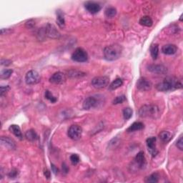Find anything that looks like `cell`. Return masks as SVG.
Here are the masks:
<instances>
[{
  "instance_id": "cell-1",
  "label": "cell",
  "mask_w": 183,
  "mask_h": 183,
  "mask_svg": "<svg viewBox=\"0 0 183 183\" xmlns=\"http://www.w3.org/2000/svg\"><path fill=\"white\" fill-rule=\"evenodd\" d=\"M182 84L178 78L174 77H169L165 79L163 82L158 83L156 88L160 92H169L182 88Z\"/></svg>"
},
{
  "instance_id": "cell-2",
  "label": "cell",
  "mask_w": 183,
  "mask_h": 183,
  "mask_svg": "<svg viewBox=\"0 0 183 183\" xmlns=\"http://www.w3.org/2000/svg\"><path fill=\"white\" fill-rule=\"evenodd\" d=\"M139 115L141 117L157 119L160 117V108L155 105H145L139 109Z\"/></svg>"
},
{
  "instance_id": "cell-3",
  "label": "cell",
  "mask_w": 183,
  "mask_h": 183,
  "mask_svg": "<svg viewBox=\"0 0 183 183\" xmlns=\"http://www.w3.org/2000/svg\"><path fill=\"white\" fill-rule=\"evenodd\" d=\"M122 51V47L117 44L107 46L104 49V57L108 61H114L119 59Z\"/></svg>"
},
{
  "instance_id": "cell-4",
  "label": "cell",
  "mask_w": 183,
  "mask_h": 183,
  "mask_svg": "<svg viewBox=\"0 0 183 183\" xmlns=\"http://www.w3.org/2000/svg\"><path fill=\"white\" fill-rule=\"evenodd\" d=\"M109 78L107 76L96 77L92 80V84L96 89H103L108 86Z\"/></svg>"
},
{
  "instance_id": "cell-5",
  "label": "cell",
  "mask_w": 183,
  "mask_h": 183,
  "mask_svg": "<svg viewBox=\"0 0 183 183\" xmlns=\"http://www.w3.org/2000/svg\"><path fill=\"white\" fill-rule=\"evenodd\" d=\"M72 59L77 62H85L88 60V54L84 49H76L72 55Z\"/></svg>"
},
{
  "instance_id": "cell-6",
  "label": "cell",
  "mask_w": 183,
  "mask_h": 183,
  "mask_svg": "<svg viewBox=\"0 0 183 183\" xmlns=\"http://www.w3.org/2000/svg\"><path fill=\"white\" fill-rule=\"evenodd\" d=\"M41 77L39 74L35 70H30L25 76V82L29 85L37 84L40 82Z\"/></svg>"
},
{
  "instance_id": "cell-7",
  "label": "cell",
  "mask_w": 183,
  "mask_h": 183,
  "mask_svg": "<svg viewBox=\"0 0 183 183\" xmlns=\"http://www.w3.org/2000/svg\"><path fill=\"white\" fill-rule=\"evenodd\" d=\"M100 104V100L99 98L95 96H92L87 97V99H84V102H83L82 107L84 109H90L92 108H95L98 107V105Z\"/></svg>"
},
{
  "instance_id": "cell-8",
  "label": "cell",
  "mask_w": 183,
  "mask_h": 183,
  "mask_svg": "<svg viewBox=\"0 0 183 183\" xmlns=\"http://www.w3.org/2000/svg\"><path fill=\"white\" fill-rule=\"evenodd\" d=\"M82 134V129L80 126L77 124L70 126L68 130V136L69 137L74 140H77L80 138Z\"/></svg>"
},
{
  "instance_id": "cell-9",
  "label": "cell",
  "mask_w": 183,
  "mask_h": 183,
  "mask_svg": "<svg viewBox=\"0 0 183 183\" xmlns=\"http://www.w3.org/2000/svg\"><path fill=\"white\" fill-rule=\"evenodd\" d=\"M45 32L46 37H48L49 38L58 39L60 37L59 32L53 24H47L45 28Z\"/></svg>"
},
{
  "instance_id": "cell-10",
  "label": "cell",
  "mask_w": 183,
  "mask_h": 183,
  "mask_svg": "<svg viewBox=\"0 0 183 183\" xmlns=\"http://www.w3.org/2000/svg\"><path fill=\"white\" fill-rule=\"evenodd\" d=\"M152 84L150 81L145 77L140 78L137 82V88L140 91H149L152 89Z\"/></svg>"
},
{
  "instance_id": "cell-11",
  "label": "cell",
  "mask_w": 183,
  "mask_h": 183,
  "mask_svg": "<svg viewBox=\"0 0 183 183\" xmlns=\"http://www.w3.org/2000/svg\"><path fill=\"white\" fill-rule=\"evenodd\" d=\"M156 140H157V139H156L155 137H149L146 141L147 146L148 147L149 152L152 156V157H155V156L158 154V150L157 149V148H156V145H155Z\"/></svg>"
},
{
  "instance_id": "cell-12",
  "label": "cell",
  "mask_w": 183,
  "mask_h": 183,
  "mask_svg": "<svg viewBox=\"0 0 183 183\" xmlns=\"http://www.w3.org/2000/svg\"><path fill=\"white\" fill-rule=\"evenodd\" d=\"M66 81V76L64 73L61 72H55L53 74L50 78H49V82L55 84H63Z\"/></svg>"
},
{
  "instance_id": "cell-13",
  "label": "cell",
  "mask_w": 183,
  "mask_h": 183,
  "mask_svg": "<svg viewBox=\"0 0 183 183\" xmlns=\"http://www.w3.org/2000/svg\"><path fill=\"white\" fill-rule=\"evenodd\" d=\"M147 70L149 72L155 74H166L167 72V69L166 66L162 64H149L147 66Z\"/></svg>"
},
{
  "instance_id": "cell-14",
  "label": "cell",
  "mask_w": 183,
  "mask_h": 183,
  "mask_svg": "<svg viewBox=\"0 0 183 183\" xmlns=\"http://www.w3.org/2000/svg\"><path fill=\"white\" fill-rule=\"evenodd\" d=\"M85 8L91 14H97L100 11L101 6L99 4L95 2H87L85 3Z\"/></svg>"
},
{
  "instance_id": "cell-15",
  "label": "cell",
  "mask_w": 183,
  "mask_h": 183,
  "mask_svg": "<svg viewBox=\"0 0 183 183\" xmlns=\"http://www.w3.org/2000/svg\"><path fill=\"white\" fill-rule=\"evenodd\" d=\"M1 144L2 146L9 149H14L16 148V144L14 141L9 137H2Z\"/></svg>"
},
{
  "instance_id": "cell-16",
  "label": "cell",
  "mask_w": 183,
  "mask_h": 183,
  "mask_svg": "<svg viewBox=\"0 0 183 183\" xmlns=\"http://www.w3.org/2000/svg\"><path fill=\"white\" fill-rule=\"evenodd\" d=\"M135 161L139 168L144 167L145 165H146V160H145L144 152H140L137 153V155L135 158Z\"/></svg>"
},
{
  "instance_id": "cell-17",
  "label": "cell",
  "mask_w": 183,
  "mask_h": 183,
  "mask_svg": "<svg viewBox=\"0 0 183 183\" xmlns=\"http://www.w3.org/2000/svg\"><path fill=\"white\" fill-rule=\"evenodd\" d=\"M178 51V47L174 45H164L162 48V52L165 55H172L175 54Z\"/></svg>"
},
{
  "instance_id": "cell-18",
  "label": "cell",
  "mask_w": 183,
  "mask_h": 183,
  "mask_svg": "<svg viewBox=\"0 0 183 183\" xmlns=\"http://www.w3.org/2000/svg\"><path fill=\"white\" fill-rule=\"evenodd\" d=\"M9 130L10 132H11L12 134L15 135L17 138L20 139V140H22V133L21 132L20 127L18 125H16V124H12V125L9 127Z\"/></svg>"
},
{
  "instance_id": "cell-19",
  "label": "cell",
  "mask_w": 183,
  "mask_h": 183,
  "mask_svg": "<svg viewBox=\"0 0 183 183\" xmlns=\"http://www.w3.org/2000/svg\"><path fill=\"white\" fill-rule=\"evenodd\" d=\"M143 128H144V124L140 122H134V123H133L132 125L127 129V132H135V131L142 130Z\"/></svg>"
},
{
  "instance_id": "cell-20",
  "label": "cell",
  "mask_w": 183,
  "mask_h": 183,
  "mask_svg": "<svg viewBox=\"0 0 183 183\" xmlns=\"http://www.w3.org/2000/svg\"><path fill=\"white\" fill-rule=\"evenodd\" d=\"M159 137L163 142L167 143L170 142V140L172 139V135L170 134V132H168V131H163V132L160 133Z\"/></svg>"
},
{
  "instance_id": "cell-21",
  "label": "cell",
  "mask_w": 183,
  "mask_h": 183,
  "mask_svg": "<svg viewBox=\"0 0 183 183\" xmlns=\"http://www.w3.org/2000/svg\"><path fill=\"white\" fill-rule=\"evenodd\" d=\"M25 137L27 140L30 141V142H34L38 138V136H37L36 132L34 130H30L26 132Z\"/></svg>"
},
{
  "instance_id": "cell-22",
  "label": "cell",
  "mask_w": 183,
  "mask_h": 183,
  "mask_svg": "<svg viewBox=\"0 0 183 183\" xmlns=\"http://www.w3.org/2000/svg\"><path fill=\"white\" fill-rule=\"evenodd\" d=\"M122 84H123V80L120 78H117L110 84V85L109 86V90L111 91L115 90V89H117V88H119V87H121Z\"/></svg>"
},
{
  "instance_id": "cell-23",
  "label": "cell",
  "mask_w": 183,
  "mask_h": 183,
  "mask_svg": "<svg viewBox=\"0 0 183 183\" xmlns=\"http://www.w3.org/2000/svg\"><path fill=\"white\" fill-rule=\"evenodd\" d=\"M57 22L61 28H63L65 25V20H64V14L60 10L57 11Z\"/></svg>"
},
{
  "instance_id": "cell-24",
  "label": "cell",
  "mask_w": 183,
  "mask_h": 183,
  "mask_svg": "<svg viewBox=\"0 0 183 183\" xmlns=\"http://www.w3.org/2000/svg\"><path fill=\"white\" fill-rule=\"evenodd\" d=\"M140 24L141 25H143L145 27H151L152 25L153 22L149 16H142V17L140 20Z\"/></svg>"
},
{
  "instance_id": "cell-25",
  "label": "cell",
  "mask_w": 183,
  "mask_h": 183,
  "mask_svg": "<svg viewBox=\"0 0 183 183\" xmlns=\"http://www.w3.org/2000/svg\"><path fill=\"white\" fill-rule=\"evenodd\" d=\"M159 178L160 176L157 173H153L147 177L145 181L147 183H156L159 181Z\"/></svg>"
},
{
  "instance_id": "cell-26",
  "label": "cell",
  "mask_w": 183,
  "mask_h": 183,
  "mask_svg": "<svg viewBox=\"0 0 183 183\" xmlns=\"http://www.w3.org/2000/svg\"><path fill=\"white\" fill-rule=\"evenodd\" d=\"M117 14V9L114 7H108L105 10V16L108 18H113Z\"/></svg>"
},
{
  "instance_id": "cell-27",
  "label": "cell",
  "mask_w": 183,
  "mask_h": 183,
  "mask_svg": "<svg viewBox=\"0 0 183 183\" xmlns=\"http://www.w3.org/2000/svg\"><path fill=\"white\" fill-rule=\"evenodd\" d=\"M150 53L153 59H156L159 55V47L157 45H153L150 48Z\"/></svg>"
},
{
  "instance_id": "cell-28",
  "label": "cell",
  "mask_w": 183,
  "mask_h": 183,
  "mask_svg": "<svg viewBox=\"0 0 183 183\" xmlns=\"http://www.w3.org/2000/svg\"><path fill=\"white\" fill-rule=\"evenodd\" d=\"M85 73L81 71H77V70H71L68 72V76L71 77H81L82 76H84Z\"/></svg>"
},
{
  "instance_id": "cell-29",
  "label": "cell",
  "mask_w": 183,
  "mask_h": 183,
  "mask_svg": "<svg viewBox=\"0 0 183 183\" xmlns=\"http://www.w3.org/2000/svg\"><path fill=\"white\" fill-rule=\"evenodd\" d=\"M132 116V109L130 107L124 108L123 109V117L125 120H129Z\"/></svg>"
},
{
  "instance_id": "cell-30",
  "label": "cell",
  "mask_w": 183,
  "mask_h": 183,
  "mask_svg": "<svg viewBox=\"0 0 183 183\" xmlns=\"http://www.w3.org/2000/svg\"><path fill=\"white\" fill-rule=\"evenodd\" d=\"M45 97L46 99H47L48 100L51 102L52 103H55L57 101V97H55L54 95L49 90L45 91Z\"/></svg>"
},
{
  "instance_id": "cell-31",
  "label": "cell",
  "mask_w": 183,
  "mask_h": 183,
  "mask_svg": "<svg viewBox=\"0 0 183 183\" xmlns=\"http://www.w3.org/2000/svg\"><path fill=\"white\" fill-rule=\"evenodd\" d=\"M12 72H13V70H5L2 72L1 74V78L2 79H5V80H7V79L11 77Z\"/></svg>"
},
{
  "instance_id": "cell-32",
  "label": "cell",
  "mask_w": 183,
  "mask_h": 183,
  "mask_svg": "<svg viewBox=\"0 0 183 183\" xmlns=\"http://www.w3.org/2000/svg\"><path fill=\"white\" fill-rule=\"evenodd\" d=\"M126 97L124 95H121V96L117 97L115 99H114L113 102H112V104L113 105H118V104H121L123 102L125 101Z\"/></svg>"
},
{
  "instance_id": "cell-33",
  "label": "cell",
  "mask_w": 183,
  "mask_h": 183,
  "mask_svg": "<svg viewBox=\"0 0 183 183\" xmlns=\"http://www.w3.org/2000/svg\"><path fill=\"white\" fill-rule=\"evenodd\" d=\"M80 157L77 155H76V154H73V155L70 156V161H71L72 165H75L77 164H78L80 163Z\"/></svg>"
},
{
  "instance_id": "cell-34",
  "label": "cell",
  "mask_w": 183,
  "mask_h": 183,
  "mask_svg": "<svg viewBox=\"0 0 183 183\" xmlns=\"http://www.w3.org/2000/svg\"><path fill=\"white\" fill-rule=\"evenodd\" d=\"M176 146L178 147V148L180 150H183V139H182V136H180L179 140L177 141L176 143Z\"/></svg>"
},
{
  "instance_id": "cell-35",
  "label": "cell",
  "mask_w": 183,
  "mask_h": 183,
  "mask_svg": "<svg viewBox=\"0 0 183 183\" xmlns=\"http://www.w3.org/2000/svg\"><path fill=\"white\" fill-rule=\"evenodd\" d=\"M18 174H19L18 170L14 169V170H11V171L9 172V173L8 174V176L9 177V178L14 179V178H16V177H17Z\"/></svg>"
},
{
  "instance_id": "cell-36",
  "label": "cell",
  "mask_w": 183,
  "mask_h": 183,
  "mask_svg": "<svg viewBox=\"0 0 183 183\" xmlns=\"http://www.w3.org/2000/svg\"><path fill=\"white\" fill-rule=\"evenodd\" d=\"M9 89V87L8 86V85L7 86H2L1 88H0V95H1V96H3L7 92Z\"/></svg>"
},
{
  "instance_id": "cell-37",
  "label": "cell",
  "mask_w": 183,
  "mask_h": 183,
  "mask_svg": "<svg viewBox=\"0 0 183 183\" xmlns=\"http://www.w3.org/2000/svg\"><path fill=\"white\" fill-rule=\"evenodd\" d=\"M11 63H12V62L10 61V60H8V59H2V61H1L2 65L8 66V65H9V64H11Z\"/></svg>"
},
{
  "instance_id": "cell-38",
  "label": "cell",
  "mask_w": 183,
  "mask_h": 183,
  "mask_svg": "<svg viewBox=\"0 0 183 183\" xmlns=\"http://www.w3.org/2000/svg\"><path fill=\"white\" fill-rule=\"evenodd\" d=\"M26 26L28 28H32L34 26V22H32V20H30L29 22L26 23Z\"/></svg>"
},
{
  "instance_id": "cell-39",
  "label": "cell",
  "mask_w": 183,
  "mask_h": 183,
  "mask_svg": "<svg viewBox=\"0 0 183 183\" xmlns=\"http://www.w3.org/2000/svg\"><path fill=\"white\" fill-rule=\"evenodd\" d=\"M52 171L55 174H57L58 173V172H59V170H58V168L55 167V165H53V164H52Z\"/></svg>"
},
{
  "instance_id": "cell-40",
  "label": "cell",
  "mask_w": 183,
  "mask_h": 183,
  "mask_svg": "<svg viewBox=\"0 0 183 183\" xmlns=\"http://www.w3.org/2000/svg\"><path fill=\"white\" fill-rule=\"evenodd\" d=\"M44 174L47 179L50 178V172L47 169H45V170H44Z\"/></svg>"
},
{
  "instance_id": "cell-41",
  "label": "cell",
  "mask_w": 183,
  "mask_h": 183,
  "mask_svg": "<svg viewBox=\"0 0 183 183\" xmlns=\"http://www.w3.org/2000/svg\"><path fill=\"white\" fill-rule=\"evenodd\" d=\"M62 170H63V172H65V173H66V172H68L69 169H68L67 166L65 165V163H63V165H62Z\"/></svg>"
}]
</instances>
